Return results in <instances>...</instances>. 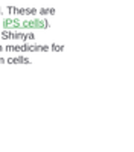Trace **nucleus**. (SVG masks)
<instances>
[{
  "instance_id": "7",
  "label": "nucleus",
  "mask_w": 134,
  "mask_h": 152,
  "mask_svg": "<svg viewBox=\"0 0 134 152\" xmlns=\"http://www.w3.org/2000/svg\"><path fill=\"white\" fill-rule=\"evenodd\" d=\"M38 14L43 15V17H47V15H55L56 14V9L55 8H41L38 11Z\"/></svg>"
},
{
  "instance_id": "1",
  "label": "nucleus",
  "mask_w": 134,
  "mask_h": 152,
  "mask_svg": "<svg viewBox=\"0 0 134 152\" xmlns=\"http://www.w3.org/2000/svg\"><path fill=\"white\" fill-rule=\"evenodd\" d=\"M51 28V23L46 18H32V20H20L15 29H28V31H44Z\"/></svg>"
},
{
  "instance_id": "3",
  "label": "nucleus",
  "mask_w": 134,
  "mask_h": 152,
  "mask_svg": "<svg viewBox=\"0 0 134 152\" xmlns=\"http://www.w3.org/2000/svg\"><path fill=\"white\" fill-rule=\"evenodd\" d=\"M0 37L5 40H20V41H32L35 40L34 34H21V32H12V31H3L0 34Z\"/></svg>"
},
{
  "instance_id": "11",
  "label": "nucleus",
  "mask_w": 134,
  "mask_h": 152,
  "mask_svg": "<svg viewBox=\"0 0 134 152\" xmlns=\"http://www.w3.org/2000/svg\"><path fill=\"white\" fill-rule=\"evenodd\" d=\"M2 50H3V47H2V46H0V52H2Z\"/></svg>"
},
{
  "instance_id": "4",
  "label": "nucleus",
  "mask_w": 134,
  "mask_h": 152,
  "mask_svg": "<svg viewBox=\"0 0 134 152\" xmlns=\"http://www.w3.org/2000/svg\"><path fill=\"white\" fill-rule=\"evenodd\" d=\"M6 11L11 15H37V8H15L8 6Z\"/></svg>"
},
{
  "instance_id": "2",
  "label": "nucleus",
  "mask_w": 134,
  "mask_h": 152,
  "mask_svg": "<svg viewBox=\"0 0 134 152\" xmlns=\"http://www.w3.org/2000/svg\"><path fill=\"white\" fill-rule=\"evenodd\" d=\"M6 52H49V46H6L3 47Z\"/></svg>"
},
{
  "instance_id": "5",
  "label": "nucleus",
  "mask_w": 134,
  "mask_h": 152,
  "mask_svg": "<svg viewBox=\"0 0 134 152\" xmlns=\"http://www.w3.org/2000/svg\"><path fill=\"white\" fill-rule=\"evenodd\" d=\"M18 21H20L18 17H14V18L5 17V18L2 20V26H3V29H6V31H12V29H15V26H17Z\"/></svg>"
},
{
  "instance_id": "10",
  "label": "nucleus",
  "mask_w": 134,
  "mask_h": 152,
  "mask_svg": "<svg viewBox=\"0 0 134 152\" xmlns=\"http://www.w3.org/2000/svg\"><path fill=\"white\" fill-rule=\"evenodd\" d=\"M2 12H3V9H2V8H0V15H2Z\"/></svg>"
},
{
  "instance_id": "8",
  "label": "nucleus",
  "mask_w": 134,
  "mask_h": 152,
  "mask_svg": "<svg viewBox=\"0 0 134 152\" xmlns=\"http://www.w3.org/2000/svg\"><path fill=\"white\" fill-rule=\"evenodd\" d=\"M49 49H51L52 52H63V50H64V46H63V44H55V43H53Z\"/></svg>"
},
{
  "instance_id": "6",
  "label": "nucleus",
  "mask_w": 134,
  "mask_h": 152,
  "mask_svg": "<svg viewBox=\"0 0 134 152\" xmlns=\"http://www.w3.org/2000/svg\"><path fill=\"white\" fill-rule=\"evenodd\" d=\"M8 64L11 66H17V64H31V59L26 56H11L6 59Z\"/></svg>"
},
{
  "instance_id": "9",
  "label": "nucleus",
  "mask_w": 134,
  "mask_h": 152,
  "mask_svg": "<svg viewBox=\"0 0 134 152\" xmlns=\"http://www.w3.org/2000/svg\"><path fill=\"white\" fill-rule=\"evenodd\" d=\"M3 62H6V59H5V58H2V56H0V64H3Z\"/></svg>"
}]
</instances>
